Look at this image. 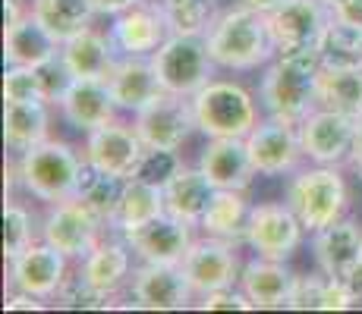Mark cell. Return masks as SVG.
Segmentation results:
<instances>
[{
    "instance_id": "obj_17",
    "label": "cell",
    "mask_w": 362,
    "mask_h": 314,
    "mask_svg": "<svg viewBox=\"0 0 362 314\" xmlns=\"http://www.w3.org/2000/svg\"><path fill=\"white\" fill-rule=\"evenodd\" d=\"M110 35H114L120 54L151 57L170 38V23H167L161 0H142V4L117 13L114 23H110Z\"/></svg>"
},
{
    "instance_id": "obj_22",
    "label": "cell",
    "mask_w": 362,
    "mask_h": 314,
    "mask_svg": "<svg viewBox=\"0 0 362 314\" xmlns=\"http://www.w3.org/2000/svg\"><path fill=\"white\" fill-rule=\"evenodd\" d=\"M296 274L287 267V261L255 255L243 264L240 289L249 296L252 308H287L290 292H293Z\"/></svg>"
},
{
    "instance_id": "obj_20",
    "label": "cell",
    "mask_w": 362,
    "mask_h": 314,
    "mask_svg": "<svg viewBox=\"0 0 362 314\" xmlns=\"http://www.w3.org/2000/svg\"><path fill=\"white\" fill-rule=\"evenodd\" d=\"M199 170L211 179L214 188H240V192H249L252 179L259 176L246 138H208L199 155Z\"/></svg>"
},
{
    "instance_id": "obj_26",
    "label": "cell",
    "mask_w": 362,
    "mask_h": 314,
    "mask_svg": "<svg viewBox=\"0 0 362 314\" xmlns=\"http://www.w3.org/2000/svg\"><path fill=\"white\" fill-rule=\"evenodd\" d=\"M249 214H252V205H249L246 192H240V188H214L211 201H208L205 214L199 220V229L202 236H214V239L240 246V242H246Z\"/></svg>"
},
{
    "instance_id": "obj_11",
    "label": "cell",
    "mask_w": 362,
    "mask_h": 314,
    "mask_svg": "<svg viewBox=\"0 0 362 314\" xmlns=\"http://www.w3.org/2000/svg\"><path fill=\"white\" fill-rule=\"evenodd\" d=\"M132 248L139 264H183L186 251L196 242L192 223L173 217V214H158V217L139 223V227L120 233Z\"/></svg>"
},
{
    "instance_id": "obj_18",
    "label": "cell",
    "mask_w": 362,
    "mask_h": 314,
    "mask_svg": "<svg viewBox=\"0 0 362 314\" xmlns=\"http://www.w3.org/2000/svg\"><path fill=\"white\" fill-rule=\"evenodd\" d=\"M66 264L69 258L64 251H57L51 242H35L23 251L19 258L10 261V289L32 292L38 298H54L60 292V286L66 280Z\"/></svg>"
},
{
    "instance_id": "obj_4",
    "label": "cell",
    "mask_w": 362,
    "mask_h": 314,
    "mask_svg": "<svg viewBox=\"0 0 362 314\" xmlns=\"http://www.w3.org/2000/svg\"><path fill=\"white\" fill-rule=\"evenodd\" d=\"M284 201L303 220L305 233H318V229L346 217L350 186H346V176L340 173V167L312 164V167L296 170V176H290Z\"/></svg>"
},
{
    "instance_id": "obj_5",
    "label": "cell",
    "mask_w": 362,
    "mask_h": 314,
    "mask_svg": "<svg viewBox=\"0 0 362 314\" xmlns=\"http://www.w3.org/2000/svg\"><path fill=\"white\" fill-rule=\"evenodd\" d=\"M192 107L205 138H246L259 126V104L233 79H211L192 95Z\"/></svg>"
},
{
    "instance_id": "obj_6",
    "label": "cell",
    "mask_w": 362,
    "mask_h": 314,
    "mask_svg": "<svg viewBox=\"0 0 362 314\" xmlns=\"http://www.w3.org/2000/svg\"><path fill=\"white\" fill-rule=\"evenodd\" d=\"M151 66H155L164 92L192 97L214 79L218 63L208 51L205 35H170L151 54Z\"/></svg>"
},
{
    "instance_id": "obj_49",
    "label": "cell",
    "mask_w": 362,
    "mask_h": 314,
    "mask_svg": "<svg viewBox=\"0 0 362 314\" xmlns=\"http://www.w3.org/2000/svg\"><path fill=\"white\" fill-rule=\"evenodd\" d=\"M359 267H362V258H359Z\"/></svg>"
},
{
    "instance_id": "obj_45",
    "label": "cell",
    "mask_w": 362,
    "mask_h": 314,
    "mask_svg": "<svg viewBox=\"0 0 362 314\" xmlns=\"http://www.w3.org/2000/svg\"><path fill=\"white\" fill-rule=\"evenodd\" d=\"M136 4H142V0H92L95 13H98V16H110V19H114L117 13H123V10H129V6H136Z\"/></svg>"
},
{
    "instance_id": "obj_36",
    "label": "cell",
    "mask_w": 362,
    "mask_h": 314,
    "mask_svg": "<svg viewBox=\"0 0 362 314\" xmlns=\"http://www.w3.org/2000/svg\"><path fill=\"white\" fill-rule=\"evenodd\" d=\"M29 246H35L32 214L25 211L23 205L10 201V205L4 207V255H6V261L19 258Z\"/></svg>"
},
{
    "instance_id": "obj_25",
    "label": "cell",
    "mask_w": 362,
    "mask_h": 314,
    "mask_svg": "<svg viewBox=\"0 0 362 314\" xmlns=\"http://www.w3.org/2000/svg\"><path fill=\"white\" fill-rule=\"evenodd\" d=\"M60 57L66 60L69 73L76 79H107L114 63L120 60V47H117L110 32H98L92 25V29L64 41L60 44Z\"/></svg>"
},
{
    "instance_id": "obj_19",
    "label": "cell",
    "mask_w": 362,
    "mask_h": 314,
    "mask_svg": "<svg viewBox=\"0 0 362 314\" xmlns=\"http://www.w3.org/2000/svg\"><path fill=\"white\" fill-rule=\"evenodd\" d=\"M312 251H315V264L325 277L334 280H346L353 270L359 267L362 258V223L353 217H340L331 227L312 233Z\"/></svg>"
},
{
    "instance_id": "obj_1",
    "label": "cell",
    "mask_w": 362,
    "mask_h": 314,
    "mask_svg": "<svg viewBox=\"0 0 362 314\" xmlns=\"http://www.w3.org/2000/svg\"><path fill=\"white\" fill-rule=\"evenodd\" d=\"M82 170H86V155L60 138H45L32 145L23 155H13L10 173L13 183L23 186L25 195L47 205H60L66 198H76Z\"/></svg>"
},
{
    "instance_id": "obj_48",
    "label": "cell",
    "mask_w": 362,
    "mask_h": 314,
    "mask_svg": "<svg viewBox=\"0 0 362 314\" xmlns=\"http://www.w3.org/2000/svg\"><path fill=\"white\" fill-rule=\"evenodd\" d=\"M325 4H328L331 10H334V6H337V4H344V0H325Z\"/></svg>"
},
{
    "instance_id": "obj_35",
    "label": "cell",
    "mask_w": 362,
    "mask_h": 314,
    "mask_svg": "<svg viewBox=\"0 0 362 314\" xmlns=\"http://www.w3.org/2000/svg\"><path fill=\"white\" fill-rule=\"evenodd\" d=\"M170 35H208L221 16L214 0H161Z\"/></svg>"
},
{
    "instance_id": "obj_41",
    "label": "cell",
    "mask_w": 362,
    "mask_h": 314,
    "mask_svg": "<svg viewBox=\"0 0 362 314\" xmlns=\"http://www.w3.org/2000/svg\"><path fill=\"white\" fill-rule=\"evenodd\" d=\"M325 292H328V277L325 274L296 277L287 308H293V311H325Z\"/></svg>"
},
{
    "instance_id": "obj_39",
    "label": "cell",
    "mask_w": 362,
    "mask_h": 314,
    "mask_svg": "<svg viewBox=\"0 0 362 314\" xmlns=\"http://www.w3.org/2000/svg\"><path fill=\"white\" fill-rule=\"evenodd\" d=\"M54 302L60 308H110V296L88 286L82 280V274H69L64 286H60V292L54 296Z\"/></svg>"
},
{
    "instance_id": "obj_21",
    "label": "cell",
    "mask_w": 362,
    "mask_h": 314,
    "mask_svg": "<svg viewBox=\"0 0 362 314\" xmlns=\"http://www.w3.org/2000/svg\"><path fill=\"white\" fill-rule=\"evenodd\" d=\"M60 114L76 132H92L104 123H114L120 107L110 95L107 79H76L60 101Z\"/></svg>"
},
{
    "instance_id": "obj_44",
    "label": "cell",
    "mask_w": 362,
    "mask_h": 314,
    "mask_svg": "<svg viewBox=\"0 0 362 314\" xmlns=\"http://www.w3.org/2000/svg\"><path fill=\"white\" fill-rule=\"evenodd\" d=\"M331 13L337 19H344V23L359 25V29H362V0H344V4H337Z\"/></svg>"
},
{
    "instance_id": "obj_13",
    "label": "cell",
    "mask_w": 362,
    "mask_h": 314,
    "mask_svg": "<svg viewBox=\"0 0 362 314\" xmlns=\"http://www.w3.org/2000/svg\"><path fill=\"white\" fill-rule=\"evenodd\" d=\"M180 267H183L196 298L214 289L240 286V274H243L236 246L224 239H214V236H202V239L192 242Z\"/></svg>"
},
{
    "instance_id": "obj_15",
    "label": "cell",
    "mask_w": 362,
    "mask_h": 314,
    "mask_svg": "<svg viewBox=\"0 0 362 314\" xmlns=\"http://www.w3.org/2000/svg\"><path fill=\"white\" fill-rule=\"evenodd\" d=\"M356 123L353 116L337 114V110H312L303 123H299V142H303V155L312 164H331L340 167L353 155V138H356Z\"/></svg>"
},
{
    "instance_id": "obj_28",
    "label": "cell",
    "mask_w": 362,
    "mask_h": 314,
    "mask_svg": "<svg viewBox=\"0 0 362 314\" xmlns=\"http://www.w3.org/2000/svg\"><path fill=\"white\" fill-rule=\"evenodd\" d=\"M54 54H60V41L32 16V10L19 23L4 29L6 66H38V63L51 60Z\"/></svg>"
},
{
    "instance_id": "obj_42",
    "label": "cell",
    "mask_w": 362,
    "mask_h": 314,
    "mask_svg": "<svg viewBox=\"0 0 362 314\" xmlns=\"http://www.w3.org/2000/svg\"><path fill=\"white\" fill-rule=\"evenodd\" d=\"M199 308L202 311H249L252 302L240 286H227V289H214L199 296Z\"/></svg>"
},
{
    "instance_id": "obj_14",
    "label": "cell",
    "mask_w": 362,
    "mask_h": 314,
    "mask_svg": "<svg viewBox=\"0 0 362 314\" xmlns=\"http://www.w3.org/2000/svg\"><path fill=\"white\" fill-rule=\"evenodd\" d=\"M132 308L142 311H183L196 302L180 264H139L129 280Z\"/></svg>"
},
{
    "instance_id": "obj_46",
    "label": "cell",
    "mask_w": 362,
    "mask_h": 314,
    "mask_svg": "<svg viewBox=\"0 0 362 314\" xmlns=\"http://www.w3.org/2000/svg\"><path fill=\"white\" fill-rule=\"evenodd\" d=\"M350 164L362 173V120L356 123V138H353V155H350Z\"/></svg>"
},
{
    "instance_id": "obj_40",
    "label": "cell",
    "mask_w": 362,
    "mask_h": 314,
    "mask_svg": "<svg viewBox=\"0 0 362 314\" xmlns=\"http://www.w3.org/2000/svg\"><path fill=\"white\" fill-rule=\"evenodd\" d=\"M183 167V157L180 151H170V148H145L142 160L136 167V176L139 179H148L155 186H164L173 173Z\"/></svg>"
},
{
    "instance_id": "obj_23",
    "label": "cell",
    "mask_w": 362,
    "mask_h": 314,
    "mask_svg": "<svg viewBox=\"0 0 362 314\" xmlns=\"http://www.w3.org/2000/svg\"><path fill=\"white\" fill-rule=\"evenodd\" d=\"M107 85L123 114H139L145 104L164 92L155 66H151V57H129V54H120V60L114 63Z\"/></svg>"
},
{
    "instance_id": "obj_37",
    "label": "cell",
    "mask_w": 362,
    "mask_h": 314,
    "mask_svg": "<svg viewBox=\"0 0 362 314\" xmlns=\"http://www.w3.org/2000/svg\"><path fill=\"white\" fill-rule=\"evenodd\" d=\"M35 73H38L41 92H45V101L51 104V107H60V101H64V95L69 92V85H73V82H76V76L69 73L66 60L60 57V54H54L51 60L38 63V66H35Z\"/></svg>"
},
{
    "instance_id": "obj_3",
    "label": "cell",
    "mask_w": 362,
    "mask_h": 314,
    "mask_svg": "<svg viewBox=\"0 0 362 314\" xmlns=\"http://www.w3.org/2000/svg\"><path fill=\"white\" fill-rule=\"evenodd\" d=\"M205 38L218 69H230V73H252L277 57L264 13L243 4L221 13Z\"/></svg>"
},
{
    "instance_id": "obj_43",
    "label": "cell",
    "mask_w": 362,
    "mask_h": 314,
    "mask_svg": "<svg viewBox=\"0 0 362 314\" xmlns=\"http://www.w3.org/2000/svg\"><path fill=\"white\" fill-rule=\"evenodd\" d=\"M4 308L6 311H16V308H23V311H41V308H45V298L32 296V292H23V289H10Z\"/></svg>"
},
{
    "instance_id": "obj_32",
    "label": "cell",
    "mask_w": 362,
    "mask_h": 314,
    "mask_svg": "<svg viewBox=\"0 0 362 314\" xmlns=\"http://www.w3.org/2000/svg\"><path fill=\"white\" fill-rule=\"evenodd\" d=\"M29 10L60 44L69 41L73 35L92 29L95 16H98L92 0H32Z\"/></svg>"
},
{
    "instance_id": "obj_30",
    "label": "cell",
    "mask_w": 362,
    "mask_h": 314,
    "mask_svg": "<svg viewBox=\"0 0 362 314\" xmlns=\"http://www.w3.org/2000/svg\"><path fill=\"white\" fill-rule=\"evenodd\" d=\"M51 129V104L29 101V104H6L4 107V142L13 155H23L32 145L45 142Z\"/></svg>"
},
{
    "instance_id": "obj_12",
    "label": "cell",
    "mask_w": 362,
    "mask_h": 314,
    "mask_svg": "<svg viewBox=\"0 0 362 314\" xmlns=\"http://www.w3.org/2000/svg\"><path fill=\"white\" fill-rule=\"evenodd\" d=\"M86 164L95 167L101 173H110L117 179H129L136 176V167L145 155V142L139 138L136 126L114 120V123H104L98 129L86 132Z\"/></svg>"
},
{
    "instance_id": "obj_47",
    "label": "cell",
    "mask_w": 362,
    "mask_h": 314,
    "mask_svg": "<svg viewBox=\"0 0 362 314\" xmlns=\"http://www.w3.org/2000/svg\"><path fill=\"white\" fill-rule=\"evenodd\" d=\"M240 4L243 6H252V10H259V13H271V10H277L284 0H240Z\"/></svg>"
},
{
    "instance_id": "obj_34",
    "label": "cell",
    "mask_w": 362,
    "mask_h": 314,
    "mask_svg": "<svg viewBox=\"0 0 362 314\" xmlns=\"http://www.w3.org/2000/svg\"><path fill=\"white\" fill-rule=\"evenodd\" d=\"M120 192H123V179L110 176V173H101V170H95V167L86 164L79 188H76V198H79L86 207H92V211L110 227L114 211H117V201H120Z\"/></svg>"
},
{
    "instance_id": "obj_29",
    "label": "cell",
    "mask_w": 362,
    "mask_h": 314,
    "mask_svg": "<svg viewBox=\"0 0 362 314\" xmlns=\"http://www.w3.org/2000/svg\"><path fill=\"white\" fill-rule=\"evenodd\" d=\"M315 97L318 107L362 120V66H322Z\"/></svg>"
},
{
    "instance_id": "obj_33",
    "label": "cell",
    "mask_w": 362,
    "mask_h": 314,
    "mask_svg": "<svg viewBox=\"0 0 362 314\" xmlns=\"http://www.w3.org/2000/svg\"><path fill=\"white\" fill-rule=\"evenodd\" d=\"M322 66H362V29L337 19L331 13V23L318 41Z\"/></svg>"
},
{
    "instance_id": "obj_24",
    "label": "cell",
    "mask_w": 362,
    "mask_h": 314,
    "mask_svg": "<svg viewBox=\"0 0 362 314\" xmlns=\"http://www.w3.org/2000/svg\"><path fill=\"white\" fill-rule=\"evenodd\" d=\"M132 248L127 246V239H104L88 251V258H82L79 274L88 286H95L98 292L114 298L132 280Z\"/></svg>"
},
{
    "instance_id": "obj_8",
    "label": "cell",
    "mask_w": 362,
    "mask_h": 314,
    "mask_svg": "<svg viewBox=\"0 0 362 314\" xmlns=\"http://www.w3.org/2000/svg\"><path fill=\"white\" fill-rule=\"evenodd\" d=\"M264 23L277 54L318 51V41L331 23V6L325 0H284L277 10L264 13Z\"/></svg>"
},
{
    "instance_id": "obj_31",
    "label": "cell",
    "mask_w": 362,
    "mask_h": 314,
    "mask_svg": "<svg viewBox=\"0 0 362 314\" xmlns=\"http://www.w3.org/2000/svg\"><path fill=\"white\" fill-rule=\"evenodd\" d=\"M158 214H164V188L148 183V179L129 176L123 179V192H120V201H117L110 229L114 233H127V229L158 217Z\"/></svg>"
},
{
    "instance_id": "obj_16",
    "label": "cell",
    "mask_w": 362,
    "mask_h": 314,
    "mask_svg": "<svg viewBox=\"0 0 362 314\" xmlns=\"http://www.w3.org/2000/svg\"><path fill=\"white\" fill-rule=\"evenodd\" d=\"M249 157H252L259 176H284L293 173L303 160V142H299V126L268 116L259 120L252 132L246 135Z\"/></svg>"
},
{
    "instance_id": "obj_9",
    "label": "cell",
    "mask_w": 362,
    "mask_h": 314,
    "mask_svg": "<svg viewBox=\"0 0 362 314\" xmlns=\"http://www.w3.org/2000/svg\"><path fill=\"white\" fill-rule=\"evenodd\" d=\"M104 229L110 227L92 207H86L79 198H66L60 205H51L45 223H41V239L64 251L69 261H82L104 239Z\"/></svg>"
},
{
    "instance_id": "obj_38",
    "label": "cell",
    "mask_w": 362,
    "mask_h": 314,
    "mask_svg": "<svg viewBox=\"0 0 362 314\" xmlns=\"http://www.w3.org/2000/svg\"><path fill=\"white\" fill-rule=\"evenodd\" d=\"M4 101L6 104H29V101H45L41 82L35 66H6L4 73Z\"/></svg>"
},
{
    "instance_id": "obj_10",
    "label": "cell",
    "mask_w": 362,
    "mask_h": 314,
    "mask_svg": "<svg viewBox=\"0 0 362 314\" xmlns=\"http://www.w3.org/2000/svg\"><path fill=\"white\" fill-rule=\"evenodd\" d=\"M303 220L287 201H262V205H252V214H249L246 246L262 258L290 261L303 242Z\"/></svg>"
},
{
    "instance_id": "obj_2",
    "label": "cell",
    "mask_w": 362,
    "mask_h": 314,
    "mask_svg": "<svg viewBox=\"0 0 362 314\" xmlns=\"http://www.w3.org/2000/svg\"><path fill=\"white\" fill-rule=\"evenodd\" d=\"M318 69H322V57L318 51L305 54H277L274 60L264 66L259 101L268 116L287 123H303L312 110H318Z\"/></svg>"
},
{
    "instance_id": "obj_27",
    "label": "cell",
    "mask_w": 362,
    "mask_h": 314,
    "mask_svg": "<svg viewBox=\"0 0 362 314\" xmlns=\"http://www.w3.org/2000/svg\"><path fill=\"white\" fill-rule=\"evenodd\" d=\"M161 188H164V211L186 220V223H192V227H199L202 214H205L208 201H211V195H214L211 179L199 170V164L196 167L183 164Z\"/></svg>"
},
{
    "instance_id": "obj_7",
    "label": "cell",
    "mask_w": 362,
    "mask_h": 314,
    "mask_svg": "<svg viewBox=\"0 0 362 314\" xmlns=\"http://www.w3.org/2000/svg\"><path fill=\"white\" fill-rule=\"evenodd\" d=\"M132 126H136L139 138L145 142V148H170V151H180L199 132L192 97L170 92H161L139 114H132Z\"/></svg>"
}]
</instances>
